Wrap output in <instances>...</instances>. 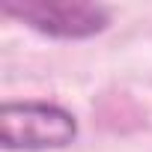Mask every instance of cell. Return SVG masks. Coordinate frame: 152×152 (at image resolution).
Listing matches in <instances>:
<instances>
[{
	"label": "cell",
	"mask_w": 152,
	"mask_h": 152,
	"mask_svg": "<svg viewBox=\"0 0 152 152\" xmlns=\"http://www.w3.org/2000/svg\"><path fill=\"white\" fill-rule=\"evenodd\" d=\"M78 137L75 116L48 102H6L0 110V143L9 152L63 149Z\"/></svg>",
	"instance_id": "cell-1"
},
{
	"label": "cell",
	"mask_w": 152,
	"mask_h": 152,
	"mask_svg": "<svg viewBox=\"0 0 152 152\" xmlns=\"http://www.w3.org/2000/svg\"><path fill=\"white\" fill-rule=\"evenodd\" d=\"M3 12L54 39H90L102 33L110 21L107 9L96 3H39L33 0V3H6Z\"/></svg>",
	"instance_id": "cell-2"
}]
</instances>
